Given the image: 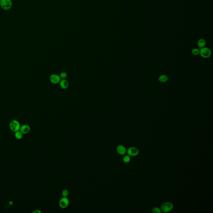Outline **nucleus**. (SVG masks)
Wrapping results in <instances>:
<instances>
[{"label":"nucleus","mask_w":213,"mask_h":213,"mask_svg":"<svg viewBox=\"0 0 213 213\" xmlns=\"http://www.w3.org/2000/svg\"><path fill=\"white\" fill-rule=\"evenodd\" d=\"M20 122L16 119L11 120L9 124V128L11 131L14 132L20 130Z\"/></svg>","instance_id":"obj_1"},{"label":"nucleus","mask_w":213,"mask_h":213,"mask_svg":"<svg viewBox=\"0 0 213 213\" xmlns=\"http://www.w3.org/2000/svg\"><path fill=\"white\" fill-rule=\"evenodd\" d=\"M11 0H0V6L4 10H8L12 7Z\"/></svg>","instance_id":"obj_2"},{"label":"nucleus","mask_w":213,"mask_h":213,"mask_svg":"<svg viewBox=\"0 0 213 213\" xmlns=\"http://www.w3.org/2000/svg\"><path fill=\"white\" fill-rule=\"evenodd\" d=\"M174 208L173 204L171 202H165L162 204L161 206L162 212L167 213L173 209Z\"/></svg>","instance_id":"obj_3"},{"label":"nucleus","mask_w":213,"mask_h":213,"mask_svg":"<svg viewBox=\"0 0 213 213\" xmlns=\"http://www.w3.org/2000/svg\"><path fill=\"white\" fill-rule=\"evenodd\" d=\"M199 54L201 57L204 58H209L211 55V51L206 47H203L199 50Z\"/></svg>","instance_id":"obj_4"},{"label":"nucleus","mask_w":213,"mask_h":213,"mask_svg":"<svg viewBox=\"0 0 213 213\" xmlns=\"http://www.w3.org/2000/svg\"><path fill=\"white\" fill-rule=\"evenodd\" d=\"M127 153L130 156H135L138 155L139 151L136 147H130L127 150Z\"/></svg>","instance_id":"obj_5"},{"label":"nucleus","mask_w":213,"mask_h":213,"mask_svg":"<svg viewBox=\"0 0 213 213\" xmlns=\"http://www.w3.org/2000/svg\"><path fill=\"white\" fill-rule=\"evenodd\" d=\"M59 206L62 209L66 208L69 205V200L67 197H63L59 201Z\"/></svg>","instance_id":"obj_6"},{"label":"nucleus","mask_w":213,"mask_h":213,"mask_svg":"<svg viewBox=\"0 0 213 213\" xmlns=\"http://www.w3.org/2000/svg\"><path fill=\"white\" fill-rule=\"evenodd\" d=\"M50 80L53 84H57L60 83L61 78L59 75L57 74H52L50 77Z\"/></svg>","instance_id":"obj_7"},{"label":"nucleus","mask_w":213,"mask_h":213,"mask_svg":"<svg viewBox=\"0 0 213 213\" xmlns=\"http://www.w3.org/2000/svg\"><path fill=\"white\" fill-rule=\"evenodd\" d=\"M20 131L23 134H28V133L30 132V126L28 125H26V124L21 125L20 126Z\"/></svg>","instance_id":"obj_8"},{"label":"nucleus","mask_w":213,"mask_h":213,"mask_svg":"<svg viewBox=\"0 0 213 213\" xmlns=\"http://www.w3.org/2000/svg\"><path fill=\"white\" fill-rule=\"evenodd\" d=\"M117 153L121 155H125L127 153V150L124 146L122 145H119L117 147Z\"/></svg>","instance_id":"obj_9"},{"label":"nucleus","mask_w":213,"mask_h":213,"mask_svg":"<svg viewBox=\"0 0 213 213\" xmlns=\"http://www.w3.org/2000/svg\"><path fill=\"white\" fill-rule=\"evenodd\" d=\"M60 85L62 88L63 89H66L68 87V82L65 79H62L60 82Z\"/></svg>","instance_id":"obj_10"},{"label":"nucleus","mask_w":213,"mask_h":213,"mask_svg":"<svg viewBox=\"0 0 213 213\" xmlns=\"http://www.w3.org/2000/svg\"><path fill=\"white\" fill-rule=\"evenodd\" d=\"M159 81L162 83H166L167 81L168 77L166 75H162L159 77Z\"/></svg>","instance_id":"obj_11"},{"label":"nucleus","mask_w":213,"mask_h":213,"mask_svg":"<svg viewBox=\"0 0 213 213\" xmlns=\"http://www.w3.org/2000/svg\"><path fill=\"white\" fill-rule=\"evenodd\" d=\"M206 44V42L204 39L201 38L198 40L197 42L198 46L200 48H202L203 47H205Z\"/></svg>","instance_id":"obj_12"},{"label":"nucleus","mask_w":213,"mask_h":213,"mask_svg":"<svg viewBox=\"0 0 213 213\" xmlns=\"http://www.w3.org/2000/svg\"><path fill=\"white\" fill-rule=\"evenodd\" d=\"M15 137L16 139L18 140H21L23 137V134L21 133L20 131H18L17 132H15L14 134Z\"/></svg>","instance_id":"obj_13"},{"label":"nucleus","mask_w":213,"mask_h":213,"mask_svg":"<svg viewBox=\"0 0 213 213\" xmlns=\"http://www.w3.org/2000/svg\"><path fill=\"white\" fill-rule=\"evenodd\" d=\"M130 156L128 155H125L123 158V161L124 163H128L130 161Z\"/></svg>","instance_id":"obj_14"},{"label":"nucleus","mask_w":213,"mask_h":213,"mask_svg":"<svg viewBox=\"0 0 213 213\" xmlns=\"http://www.w3.org/2000/svg\"><path fill=\"white\" fill-rule=\"evenodd\" d=\"M192 52L193 55H197L199 54V50L197 48H194L192 50Z\"/></svg>","instance_id":"obj_15"},{"label":"nucleus","mask_w":213,"mask_h":213,"mask_svg":"<svg viewBox=\"0 0 213 213\" xmlns=\"http://www.w3.org/2000/svg\"><path fill=\"white\" fill-rule=\"evenodd\" d=\"M152 212L154 213H161L162 212L161 209L158 207H154L152 209Z\"/></svg>","instance_id":"obj_16"},{"label":"nucleus","mask_w":213,"mask_h":213,"mask_svg":"<svg viewBox=\"0 0 213 213\" xmlns=\"http://www.w3.org/2000/svg\"><path fill=\"white\" fill-rule=\"evenodd\" d=\"M62 194L63 197H67L69 195V192L67 189H63L62 192Z\"/></svg>","instance_id":"obj_17"},{"label":"nucleus","mask_w":213,"mask_h":213,"mask_svg":"<svg viewBox=\"0 0 213 213\" xmlns=\"http://www.w3.org/2000/svg\"><path fill=\"white\" fill-rule=\"evenodd\" d=\"M59 76L62 79H65L67 77V73L65 72H62L60 73Z\"/></svg>","instance_id":"obj_18"},{"label":"nucleus","mask_w":213,"mask_h":213,"mask_svg":"<svg viewBox=\"0 0 213 213\" xmlns=\"http://www.w3.org/2000/svg\"><path fill=\"white\" fill-rule=\"evenodd\" d=\"M33 213H41V211L40 210L38 209H36L35 210V211H34L33 212H32Z\"/></svg>","instance_id":"obj_19"}]
</instances>
